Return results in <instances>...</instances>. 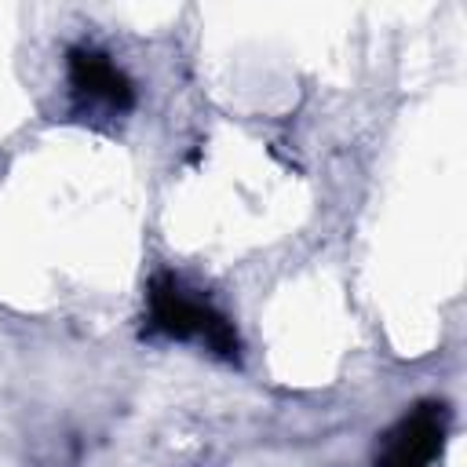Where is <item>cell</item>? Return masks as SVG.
<instances>
[{
	"instance_id": "obj_3",
	"label": "cell",
	"mask_w": 467,
	"mask_h": 467,
	"mask_svg": "<svg viewBox=\"0 0 467 467\" xmlns=\"http://www.w3.org/2000/svg\"><path fill=\"white\" fill-rule=\"evenodd\" d=\"M66 73H69V84L77 95H88V99H99L113 109H131L135 102V88L131 80L124 77V69L99 47H69L66 55Z\"/></svg>"
},
{
	"instance_id": "obj_1",
	"label": "cell",
	"mask_w": 467,
	"mask_h": 467,
	"mask_svg": "<svg viewBox=\"0 0 467 467\" xmlns=\"http://www.w3.org/2000/svg\"><path fill=\"white\" fill-rule=\"evenodd\" d=\"M150 303V325L171 339H201L208 350H215L219 358H237L241 343L234 332V321H226V314H219L215 306L193 299L171 274H157L150 281L146 292Z\"/></svg>"
},
{
	"instance_id": "obj_2",
	"label": "cell",
	"mask_w": 467,
	"mask_h": 467,
	"mask_svg": "<svg viewBox=\"0 0 467 467\" xmlns=\"http://www.w3.org/2000/svg\"><path fill=\"white\" fill-rule=\"evenodd\" d=\"M445 427H449L445 405L438 401L416 405L409 416H401L387 431L376 467H431L445 445Z\"/></svg>"
}]
</instances>
